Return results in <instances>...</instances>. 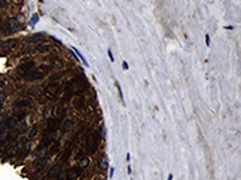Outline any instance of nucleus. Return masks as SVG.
I'll return each mask as SVG.
<instances>
[{
    "label": "nucleus",
    "mask_w": 241,
    "mask_h": 180,
    "mask_svg": "<svg viewBox=\"0 0 241 180\" xmlns=\"http://www.w3.org/2000/svg\"><path fill=\"white\" fill-rule=\"evenodd\" d=\"M21 28H23L21 24H20V21L16 17H10V19H7L2 24V31L4 34H16L18 31H21Z\"/></svg>",
    "instance_id": "obj_1"
},
{
    "label": "nucleus",
    "mask_w": 241,
    "mask_h": 180,
    "mask_svg": "<svg viewBox=\"0 0 241 180\" xmlns=\"http://www.w3.org/2000/svg\"><path fill=\"white\" fill-rule=\"evenodd\" d=\"M28 130H30V125H28L27 121H18L17 124H16V134L18 135H23V134H27Z\"/></svg>",
    "instance_id": "obj_2"
},
{
    "label": "nucleus",
    "mask_w": 241,
    "mask_h": 180,
    "mask_svg": "<svg viewBox=\"0 0 241 180\" xmlns=\"http://www.w3.org/2000/svg\"><path fill=\"white\" fill-rule=\"evenodd\" d=\"M34 68H35V62L34 61H28L27 64H23V65H20V66H18V72H20V73L21 75H25L27 73V72H30V70H33Z\"/></svg>",
    "instance_id": "obj_3"
},
{
    "label": "nucleus",
    "mask_w": 241,
    "mask_h": 180,
    "mask_svg": "<svg viewBox=\"0 0 241 180\" xmlns=\"http://www.w3.org/2000/svg\"><path fill=\"white\" fill-rule=\"evenodd\" d=\"M30 104H31V101L28 100V99H20V100H17V101L13 103V107H14L16 110H21V108L28 107Z\"/></svg>",
    "instance_id": "obj_4"
},
{
    "label": "nucleus",
    "mask_w": 241,
    "mask_h": 180,
    "mask_svg": "<svg viewBox=\"0 0 241 180\" xmlns=\"http://www.w3.org/2000/svg\"><path fill=\"white\" fill-rule=\"evenodd\" d=\"M16 45H17V40L11 38V40L4 41V42L2 44V48H3L4 51H11L13 48H16Z\"/></svg>",
    "instance_id": "obj_5"
},
{
    "label": "nucleus",
    "mask_w": 241,
    "mask_h": 180,
    "mask_svg": "<svg viewBox=\"0 0 241 180\" xmlns=\"http://www.w3.org/2000/svg\"><path fill=\"white\" fill-rule=\"evenodd\" d=\"M35 51L40 52V54H47V52L51 51V44H37Z\"/></svg>",
    "instance_id": "obj_6"
},
{
    "label": "nucleus",
    "mask_w": 241,
    "mask_h": 180,
    "mask_svg": "<svg viewBox=\"0 0 241 180\" xmlns=\"http://www.w3.org/2000/svg\"><path fill=\"white\" fill-rule=\"evenodd\" d=\"M61 127H62V132H68L75 127V121L73 120H66L64 124H61Z\"/></svg>",
    "instance_id": "obj_7"
},
{
    "label": "nucleus",
    "mask_w": 241,
    "mask_h": 180,
    "mask_svg": "<svg viewBox=\"0 0 241 180\" xmlns=\"http://www.w3.org/2000/svg\"><path fill=\"white\" fill-rule=\"evenodd\" d=\"M27 116H28V111L23 108V110L17 111V114H14V116H13V117H14V118L17 120V122H18V121H23V120H24V118H25V117H27Z\"/></svg>",
    "instance_id": "obj_8"
},
{
    "label": "nucleus",
    "mask_w": 241,
    "mask_h": 180,
    "mask_svg": "<svg viewBox=\"0 0 241 180\" xmlns=\"http://www.w3.org/2000/svg\"><path fill=\"white\" fill-rule=\"evenodd\" d=\"M73 106H75V107H78V108H80L82 106H85V99H83V97L76 99V100L73 101Z\"/></svg>",
    "instance_id": "obj_9"
},
{
    "label": "nucleus",
    "mask_w": 241,
    "mask_h": 180,
    "mask_svg": "<svg viewBox=\"0 0 241 180\" xmlns=\"http://www.w3.org/2000/svg\"><path fill=\"white\" fill-rule=\"evenodd\" d=\"M51 116H52V108H45V110H44V117L48 118V117H51Z\"/></svg>",
    "instance_id": "obj_10"
},
{
    "label": "nucleus",
    "mask_w": 241,
    "mask_h": 180,
    "mask_svg": "<svg viewBox=\"0 0 241 180\" xmlns=\"http://www.w3.org/2000/svg\"><path fill=\"white\" fill-rule=\"evenodd\" d=\"M43 38V34H35L33 37H30V41H37V40H41Z\"/></svg>",
    "instance_id": "obj_11"
},
{
    "label": "nucleus",
    "mask_w": 241,
    "mask_h": 180,
    "mask_svg": "<svg viewBox=\"0 0 241 180\" xmlns=\"http://www.w3.org/2000/svg\"><path fill=\"white\" fill-rule=\"evenodd\" d=\"M37 131H38V128H37V127H34V128L30 131V138H34V137H35V135H37Z\"/></svg>",
    "instance_id": "obj_12"
},
{
    "label": "nucleus",
    "mask_w": 241,
    "mask_h": 180,
    "mask_svg": "<svg viewBox=\"0 0 241 180\" xmlns=\"http://www.w3.org/2000/svg\"><path fill=\"white\" fill-rule=\"evenodd\" d=\"M116 86H117V90H119V94H120V100L123 101V92H121V89H120V85L116 83Z\"/></svg>",
    "instance_id": "obj_13"
},
{
    "label": "nucleus",
    "mask_w": 241,
    "mask_h": 180,
    "mask_svg": "<svg viewBox=\"0 0 241 180\" xmlns=\"http://www.w3.org/2000/svg\"><path fill=\"white\" fill-rule=\"evenodd\" d=\"M4 100H6V93H2V92H0V101L3 103Z\"/></svg>",
    "instance_id": "obj_14"
},
{
    "label": "nucleus",
    "mask_w": 241,
    "mask_h": 180,
    "mask_svg": "<svg viewBox=\"0 0 241 180\" xmlns=\"http://www.w3.org/2000/svg\"><path fill=\"white\" fill-rule=\"evenodd\" d=\"M107 54H109V58H110V61L113 62V61H114V56H113V54H111V51H110V49H109V51H107Z\"/></svg>",
    "instance_id": "obj_15"
},
{
    "label": "nucleus",
    "mask_w": 241,
    "mask_h": 180,
    "mask_svg": "<svg viewBox=\"0 0 241 180\" xmlns=\"http://www.w3.org/2000/svg\"><path fill=\"white\" fill-rule=\"evenodd\" d=\"M123 69H124V70H127V69H128V65H127V62H125V61L123 62Z\"/></svg>",
    "instance_id": "obj_16"
},
{
    "label": "nucleus",
    "mask_w": 241,
    "mask_h": 180,
    "mask_svg": "<svg viewBox=\"0 0 241 180\" xmlns=\"http://www.w3.org/2000/svg\"><path fill=\"white\" fill-rule=\"evenodd\" d=\"M4 86H6V83H4L3 80H0V90H2V89H3Z\"/></svg>",
    "instance_id": "obj_17"
},
{
    "label": "nucleus",
    "mask_w": 241,
    "mask_h": 180,
    "mask_svg": "<svg viewBox=\"0 0 241 180\" xmlns=\"http://www.w3.org/2000/svg\"><path fill=\"white\" fill-rule=\"evenodd\" d=\"M206 44L210 45V37H209V35H206Z\"/></svg>",
    "instance_id": "obj_18"
},
{
    "label": "nucleus",
    "mask_w": 241,
    "mask_h": 180,
    "mask_svg": "<svg viewBox=\"0 0 241 180\" xmlns=\"http://www.w3.org/2000/svg\"><path fill=\"white\" fill-rule=\"evenodd\" d=\"M2 7H4V0H0V9Z\"/></svg>",
    "instance_id": "obj_19"
},
{
    "label": "nucleus",
    "mask_w": 241,
    "mask_h": 180,
    "mask_svg": "<svg viewBox=\"0 0 241 180\" xmlns=\"http://www.w3.org/2000/svg\"><path fill=\"white\" fill-rule=\"evenodd\" d=\"M3 110V103H2V101H0V111Z\"/></svg>",
    "instance_id": "obj_20"
},
{
    "label": "nucleus",
    "mask_w": 241,
    "mask_h": 180,
    "mask_svg": "<svg viewBox=\"0 0 241 180\" xmlns=\"http://www.w3.org/2000/svg\"><path fill=\"white\" fill-rule=\"evenodd\" d=\"M168 180H172V174H169L168 176Z\"/></svg>",
    "instance_id": "obj_21"
}]
</instances>
